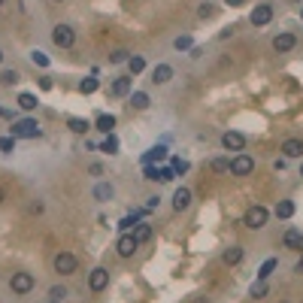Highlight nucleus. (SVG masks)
<instances>
[{
  "label": "nucleus",
  "instance_id": "1",
  "mask_svg": "<svg viewBox=\"0 0 303 303\" xmlns=\"http://www.w3.org/2000/svg\"><path fill=\"white\" fill-rule=\"evenodd\" d=\"M9 131H12L9 137H15V140H36V137L43 134L40 125H36V119H18V122H12Z\"/></svg>",
  "mask_w": 303,
  "mask_h": 303
},
{
  "label": "nucleus",
  "instance_id": "2",
  "mask_svg": "<svg viewBox=\"0 0 303 303\" xmlns=\"http://www.w3.org/2000/svg\"><path fill=\"white\" fill-rule=\"evenodd\" d=\"M267 218H270V212L264 209V206H249V209H246L243 224H246V227H252V231H261V227L267 224Z\"/></svg>",
  "mask_w": 303,
  "mask_h": 303
},
{
  "label": "nucleus",
  "instance_id": "3",
  "mask_svg": "<svg viewBox=\"0 0 303 303\" xmlns=\"http://www.w3.org/2000/svg\"><path fill=\"white\" fill-rule=\"evenodd\" d=\"M52 43L61 46V49H70V46L76 43V30H73L70 24H55V30H52Z\"/></svg>",
  "mask_w": 303,
  "mask_h": 303
},
{
  "label": "nucleus",
  "instance_id": "4",
  "mask_svg": "<svg viewBox=\"0 0 303 303\" xmlns=\"http://www.w3.org/2000/svg\"><path fill=\"white\" fill-rule=\"evenodd\" d=\"M76 267H79L76 255H70V252H58V255H55V273L70 276V273H76Z\"/></svg>",
  "mask_w": 303,
  "mask_h": 303
},
{
  "label": "nucleus",
  "instance_id": "5",
  "mask_svg": "<svg viewBox=\"0 0 303 303\" xmlns=\"http://www.w3.org/2000/svg\"><path fill=\"white\" fill-rule=\"evenodd\" d=\"M231 173H234V176H249V173H255V158L246 155V152H240L237 158H231Z\"/></svg>",
  "mask_w": 303,
  "mask_h": 303
},
{
  "label": "nucleus",
  "instance_id": "6",
  "mask_svg": "<svg viewBox=\"0 0 303 303\" xmlns=\"http://www.w3.org/2000/svg\"><path fill=\"white\" fill-rule=\"evenodd\" d=\"M270 18H273V6H270V3H258V6L252 9V15H249V21H252L255 27L270 24Z\"/></svg>",
  "mask_w": 303,
  "mask_h": 303
},
{
  "label": "nucleus",
  "instance_id": "7",
  "mask_svg": "<svg viewBox=\"0 0 303 303\" xmlns=\"http://www.w3.org/2000/svg\"><path fill=\"white\" fill-rule=\"evenodd\" d=\"M221 146H224L227 152H237V155H240V152L246 149V137H243L240 131H227V134L221 137Z\"/></svg>",
  "mask_w": 303,
  "mask_h": 303
},
{
  "label": "nucleus",
  "instance_id": "8",
  "mask_svg": "<svg viewBox=\"0 0 303 303\" xmlns=\"http://www.w3.org/2000/svg\"><path fill=\"white\" fill-rule=\"evenodd\" d=\"M294 46H297V36H294V33H288V30H285V33H276V36H273V52H279V55L291 52Z\"/></svg>",
  "mask_w": 303,
  "mask_h": 303
},
{
  "label": "nucleus",
  "instance_id": "9",
  "mask_svg": "<svg viewBox=\"0 0 303 303\" xmlns=\"http://www.w3.org/2000/svg\"><path fill=\"white\" fill-rule=\"evenodd\" d=\"M137 249H140V243L134 240V234H122V237H119V243H116V252H119V258H131Z\"/></svg>",
  "mask_w": 303,
  "mask_h": 303
},
{
  "label": "nucleus",
  "instance_id": "10",
  "mask_svg": "<svg viewBox=\"0 0 303 303\" xmlns=\"http://www.w3.org/2000/svg\"><path fill=\"white\" fill-rule=\"evenodd\" d=\"M9 288H12L15 294H27V291L33 288V276H30V273H12Z\"/></svg>",
  "mask_w": 303,
  "mask_h": 303
},
{
  "label": "nucleus",
  "instance_id": "11",
  "mask_svg": "<svg viewBox=\"0 0 303 303\" xmlns=\"http://www.w3.org/2000/svg\"><path fill=\"white\" fill-rule=\"evenodd\" d=\"M88 285H91V291H103V288L109 285V273H106L103 267L91 270V276H88Z\"/></svg>",
  "mask_w": 303,
  "mask_h": 303
},
{
  "label": "nucleus",
  "instance_id": "12",
  "mask_svg": "<svg viewBox=\"0 0 303 303\" xmlns=\"http://www.w3.org/2000/svg\"><path fill=\"white\" fill-rule=\"evenodd\" d=\"M173 79V67L170 64H158L155 70H152V82H155V85H167Z\"/></svg>",
  "mask_w": 303,
  "mask_h": 303
},
{
  "label": "nucleus",
  "instance_id": "13",
  "mask_svg": "<svg viewBox=\"0 0 303 303\" xmlns=\"http://www.w3.org/2000/svg\"><path fill=\"white\" fill-rule=\"evenodd\" d=\"M282 155L285 158H303V140H285L282 143Z\"/></svg>",
  "mask_w": 303,
  "mask_h": 303
},
{
  "label": "nucleus",
  "instance_id": "14",
  "mask_svg": "<svg viewBox=\"0 0 303 303\" xmlns=\"http://www.w3.org/2000/svg\"><path fill=\"white\" fill-rule=\"evenodd\" d=\"M188 206H191V191H188V188H176V194H173V209L182 212V209H188Z\"/></svg>",
  "mask_w": 303,
  "mask_h": 303
},
{
  "label": "nucleus",
  "instance_id": "15",
  "mask_svg": "<svg viewBox=\"0 0 303 303\" xmlns=\"http://www.w3.org/2000/svg\"><path fill=\"white\" fill-rule=\"evenodd\" d=\"M282 243H285V249H303V234L297 231V227H288Z\"/></svg>",
  "mask_w": 303,
  "mask_h": 303
},
{
  "label": "nucleus",
  "instance_id": "16",
  "mask_svg": "<svg viewBox=\"0 0 303 303\" xmlns=\"http://www.w3.org/2000/svg\"><path fill=\"white\" fill-rule=\"evenodd\" d=\"M170 155V152H167V146H152L149 152H146V155H143V164H155V161H164Z\"/></svg>",
  "mask_w": 303,
  "mask_h": 303
},
{
  "label": "nucleus",
  "instance_id": "17",
  "mask_svg": "<svg viewBox=\"0 0 303 303\" xmlns=\"http://www.w3.org/2000/svg\"><path fill=\"white\" fill-rule=\"evenodd\" d=\"M131 85H134V79H116V82H112V88H109V94L128 97V94H131Z\"/></svg>",
  "mask_w": 303,
  "mask_h": 303
},
{
  "label": "nucleus",
  "instance_id": "18",
  "mask_svg": "<svg viewBox=\"0 0 303 303\" xmlns=\"http://www.w3.org/2000/svg\"><path fill=\"white\" fill-rule=\"evenodd\" d=\"M67 128H70L73 134H88V131H91V125H88L85 119H76V116L67 119Z\"/></svg>",
  "mask_w": 303,
  "mask_h": 303
},
{
  "label": "nucleus",
  "instance_id": "19",
  "mask_svg": "<svg viewBox=\"0 0 303 303\" xmlns=\"http://www.w3.org/2000/svg\"><path fill=\"white\" fill-rule=\"evenodd\" d=\"M94 197L97 200H112V197H116V188L106 185V182H100V185H94Z\"/></svg>",
  "mask_w": 303,
  "mask_h": 303
},
{
  "label": "nucleus",
  "instance_id": "20",
  "mask_svg": "<svg viewBox=\"0 0 303 303\" xmlns=\"http://www.w3.org/2000/svg\"><path fill=\"white\" fill-rule=\"evenodd\" d=\"M276 267H279V261H276V258H267V261L261 264V270H258V279H270Z\"/></svg>",
  "mask_w": 303,
  "mask_h": 303
},
{
  "label": "nucleus",
  "instance_id": "21",
  "mask_svg": "<svg viewBox=\"0 0 303 303\" xmlns=\"http://www.w3.org/2000/svg\"><path fill=\"white\" fill-rule=\"evenodd\" d=\"M294 209H297L294 200H279V203H276V218H291Z\"/></svg>",
  "mask_w": 303,
  "mask_h": 303
},
{
  "label": "nucleus",
  "instance_id": "22",
  "mask_svg": "<svg viewBox=\"0 0 303 303\" xmlns=\"http://www.w3.org/2000/svg\"><path fill=\"white\" fill-rule=\"evenodd\" d=\"M134 240H137V243H146V240H152V224H146V221H137Z\"/></svg>",
  "mask_w": 303,
  "mask_h": 303
},
{
  "label": "nucleus",
  "instance_id": "23",
  "mask_svg": "<svg viewBox=\"0 0 303 303\" xmlns=\"http://www.w3.org/2000/svg\"><path fill=\"white\" fill-rule=\"evenodd\" d=\"M267 291H270V285H267V279H258L252 288H249V294L255 297V300H261V297H267Z\"/></svg>",
  "mask_w": 303,
  "mask_h": 303
},
{
  "label": "nucleus",
  "instance_id": "24",
  "mask_svg": "<svg viewBox=\"0 0 303 303\" xmlns=\"http://www.w3.org/2000/svg\"><path fill=\"white\" fill-rule=\"evenodd\" d=\"M128 70H131V76H140V73L146 70V58H143V55H134V58H128Z\"/></svg>",
  "mask_w": 303,
  "mask_h": 303
},
{
  "label": "nucleus",
  "instance_id": "25",
  "mask_svg": "<svg viewBox=\"0 0 303 303\" xmlns=\"http://www.w3.org/2000/svg\"><path fill=\"white\" fill-rule=\"evenodd\" d=\"M240 261H243V249L240 246H231L224 252V264H231V267H234V264H240Z\"/></svg>",
  "mask_w": 303,
  "mask_h": 303
},
{
  "label": "nucleus",
  "instance_id": "26",
  "mask_svg": "<svg viewBox=\"0 0 303 303\" xmlns=\"http://www.w3.org/2000/svg\"><path fill=\"white\" fill-rule=\"evenodd\" d=\"M131 106L134 109H146L149 106V94L146 91H131Z\"/></svg>",
  "mask_w": 303,
  "mask_h": 303
},
{
  "label": "nucleus",
  "instance_id": "27",
  "mask_svg": "<svg viewBox=\"0 0 303 303\" xmlns=\"http://www.w3.org/2000/svg\"><path fill=\"white\" fill-rule=\"evenodd\" d=\"M100 152H106V155H116V152H119V140L112 137V134H106V140L100 143Z\"/></svg>",
  "mask_w": 303,
  "mask_h": 303
},
{
  "label": "nucleus",
  "instance_id": "28",
  "mask_svg": "<svg viewBox=\"0 0 303 303\" xmlns=\"http://www.w3.org/2000/svg\"><path fill=\"white\" fill-rule=\"evenodd\" d=\"M97 131H103V134H112V128H116V119L112 116H97Z\"/></svg>",
  "mask_w": 303,
  "mask_h": 303
},
{
  "label": "nucleus",
  "instance_id": "29",
  "mask_svg": "<svg viewBox=\"0 0 303 303\" xmlns=\"http://www.w3.org/2000/svg\"><path fill=\"white\" fill-rule=\"evenodd\" d=\"M97 88H100V82L94 79V76H88V79H82V82H79V91H82V94H94Z\"/></svg>",
  "mask_w": 303,
  "mask_h": 303
},
{
  "label": "nucleus",
  "instance_id": "30",
  "mask_svg": "<svg viewBox=\"0 0 303 303\" xmlns=\"http://www.w3.org/2000/svg\"><path fill=\"white\" fill-rule=\"evenodd\" d=\"M18 106H21L24 112H30V109H36V97L24 91V94H18Z\"/></svg>",
  "mask_w": 303,
  "mask_h": 303
},
{
  "label": "nucleus",
  "instance_id": "31",
  "mask_svg": "<svg viewBox=\"0 0 303 303\" xmlns=\"http://www.w3.org/2000/svg\"><path fill=\"white\" fill-rule=\"evenodd\" d=\"M0 152H3V155H12L15 152V137H0Z\"/></svg>",
  "mask_w": 303,
  "mask_h": 303
},
{
  "label": "nucleus",
  "instance_id": "32",
  "mask_svg": "<svg viewBox=\"0 0 303 303\" xmlns=\"http://www.w3.org/2000/svg\"><path fill=\"white\" fill-rule=\"evenodd\" d=\"M212 173H231V161H227V158H215L212 161Z\"/></svg>",
  "mask_w": 303,
  "mask_h": 303
},
{
  "label": "nucleus",
  "instance_id": "33",
  "mask_svg": "<svg viewBox=\"0 0 303 303\" xmlns=\"http://www.w3.org/2000/svg\"><path fill=\"white\" fill-rule=\"evenodd\" d=\"M173 46H176V52H188V49H194V46H191V36H176Z\"/></svg>",
  "mask_w": 303,
  "mask_h": 303
},
{
  "label": "nucleus",
  "instance_id": "34",
  "mask_svg": "<svg viewBox=\"0 0 303 303\" xmlns=\"http://www.w3.org/2000/svg\"><path fill=\"white\" fill-rule=\"evenodd\" d=\"M170 167H173V173H176V176H182V173H188V170H191V164H188V161H182V158H173V164H170Z\"/></svg>",
  "mask_w": 303,
  "mask_h": 303
},
{
  "label": "nucleus",
  "instance_id": "35",
  "mask_svg": "<svg viewBox=\"0 0 303 303\" xmlns=\"http://www.w3.org/2000/svg\"><path fill=\"white\" fill-rule=\"evenodd\" d=\"M0 82H3V85H15L18 82V73L15 70H3V73H0Z\"/></svg>",
  "mask_w": 303,
  "mask_h": 303
},
{
  "label": "nucleus",
  "instance_id": "36",
  "mask_svg": "<svg viewBox=\"0 0 303 303\" xmlns=\"http://www.w3.org/2000/svg\"><path fill=\"white\" fill-rule=\"evenodd\" d=\"M173 179H176L173 167H158V182H173Z\"/></svg>",
  "mask_w": 303,
  "mask_h": 303
},
{
  "label": "nucleus",
  "instance_id": "37",
  "mask_svg": "<svg viewBox=\"0 0 303 303\" xmlns=\"http://www.w3.org/2000/svg\"><path fill=\"white\" fill-rule=\"evenodd\" d=\"M137 221H140V218H137V215H134V212H131V215H125V218H122V221H119V227H122V231H131V227H134V224H137Z\"/></svg>",
  "mask_w": 303,
  "mask_h": 303
},
{
  "label": "nucleus",
  "instance_id": "38",
  "mask_svg": "<svg viewBox=\"0 0 303 303\" xmlns=\"http://www.w3.org/2000/svg\"><path fill=\"white\" fill-rule=\"evenodd\" d=\"M49 297H52V300H64V297H67V288H64V285H55V288H49Z\"/></svg>",
  "mask_w": 303,
  "mask_h": 303
},
{
  "label": "nucleus",
  "instance_id": "39",
  "mask_svg": "<svg viewBox=\"0 0 303 303\" xmlns=\"http://www.w3.org/2000/svg\"><path fill=\"white\" fill-rule=\"evenodd\" d=\"M143 173L149 182H158V167H152V164H143Z\"/></svg>",
  "mask_w": 303,
  "mask_h": 303
},
{
  "label": "nucleus",
  "instance_id": "40",
  "mask_svg": "<svg viewBox=\"0 0 303 303\" xmlns=\"http://www.w3.org/2000/svg\"><path fill=\"white\" fill-rule=\"evenodd\" d=\"M30 61H33V64H40V67H49V58H46L43 52H30Z\"/></svg>",
  "mask_w": 303,
  "mask_h": 303
},
{
  "label": "nucleus",
  "instance_id": "41",
  "mask_svg": "<svg viewBox=\"0 0 303 303\" xmlns=\"http://www.w3.org/2000/svg\"><path fill=\"white\" fill-rule=\"evenodd\" d=\"M197 15H200V18H212V15H215V6H212V3H203Z\"/></svg>",
  "mask_w": 303,
  "mask_h": 303
},
{
  "label": "nucleus",
  "instance_id": "42",
  "mask_svg": "<svg viewBox=\"0 0 303 303\" xmlns=\"http://www.w3.org/2000/svg\"><path fill=\"white\" fill-rule=\"evenodd\" d=\"M122 61H128V52H122V49L109 55V64H122Z\"/></svg>",
  "mask_w": 303,
  "mask_h": 303
},
{
  "label": "nucleus",
  "instance_id": "43",
  "mask_svg": "<svg viewBox=\"0 0 303 303\" xmlns=\"http://www.w3.org/2000/svg\"><path fill=\"white\" fill-rule=\"evenodd\" d=\"M40 88L43 91H52V79H49V76H46V79H40Z\"/></svg>",
  "mask_w": 303,
  "mask_h": 303
},
{
  "label": "nucleus",
  "instance_id": "44",
  "mask_svg": "<svg viewBox=\"0 0 303 303\" xmlns=\"http://www.w3.org/2000/svg\"><path fill=\"white\" fill-rule=\"evenodd\" d=\"M88 173H91V176H100V173H103V167H100V164H91V167H88Z\"/></svg>",
  "mask_w": 303,
  "mask_h": 303
},
{
  "label": "nucleus",
  "instance_id": "45",
  "mask_svg": "<svg viewBox=\"0 0 303 303\" xmlns=\"http://www.w3.org/2000/svg\"><path fill=\"white\" fill-rule=\"evenodd\" d=\"M224 3H227V6H243L246 0H224Z\"/></svg>",
  "mask_w": 303,
  "mask_h": 303
},
{
  "label": "nucleus",
  "instance_id": "46",
  "mask_svg": "<svg viewBox=\"0 0 303 303\" xmlns=\"http://www.w3.org/2000/svg\"><path fill=\"white\" fill-rule=\"evenodd\" d=\"M0 116H3V119H15L12 112H9V109H3V106H0Z\"/></svg>",
  "mask_w": 303,
  "mask_h": 303
},
{
  "label": "nucleus",
  "instance_id": "47",
  "mask_svg": "<svg viewBox=\"0 0 303 303\" xmlns=\"http://www.w3.org/2000/svg\"><path fill=\"white\" fill-rule=\"evenodd\" d=\"M6 200V191H3V188H0V203H3Z\"/></svg>",
  "mask_w": 303,
  "mask_h": 303
},
{
  "label": "nucleus",
  "instance_id": "48",
  "mask_svg": "<svg viewBox=\"0 0 303 303\" xmlns=\"http://www.w3.org/2000/svg\"><path fill=\"white\" fill-rule=\"evenodd\" d=\"M300 176H303V164H300Z\"/></svg>",
  "mask_w": 303,
  "mask_h": 303
},
{
  "label": "nucleus",
  "instance_id": "49",
  "mask_svg": "<svg viewBox=\"0 0 303 303\" xmlns=\"http://www.w3.org/2000/svg\"><path fill=\"white\" fill-rule=\"evenodd\" d=\"M49 303H61V300H49Z\"/></svg>",
  "mask_w": 303,
  "mask_h": 303
},
{
  "label": "nucleus",
  "instance_id": "50",
  "mask_svg": "<svg viewBox=\"0 0 303 303\" xmlns=\"http://www.w3.org/2000/svg\"><path fill=\"white\" fill-rule=\"evenodd\" d=\"M0 61H3V52H0Z\"/></svg>",
  "mask_w": 303,
  "mask_h": 303
},
{
  "label": "nucleus",
  "instance_id": "51",
  "mask_svg": "<svg viewBox=\"0 0 303 303\" xmlns=\"http://www.w3.org/2000/svg\"><path fill=\"white\" fill-rule=\"evenodd\" d=\"M300 18H303V9H300Z\"/></svg>",
  "mask_w": 303,
  "mask_h": 303
},
{
  "label": "nucleus",
  "instance_id": "52",
  "mask_svg": "<svg viewBox=\"0 0 303 303\" xmlns=\"http://www.w3.org/2000/svg\"><path fill=\"white\" fill-rule=\"evenodd\" d=\"M279 303H288V300H279Z\"/></svg>",
  "mask_w": 303,
  "mask_h": 303
},
{
  "label": "nucleus",
  "instance_id": "53",
  "mask_svg": "<svg viewBox=\"0 0 303 303\" xmlns=\"http://www.w3.org/2000/svg\"><path fill=\"white\" fill-rule=\"evenodd\" d=\"M0 3H3V0H0Z\"/></svg>",
  "mask_w": 303,
  "mask_h": 303
}]
</instances>
